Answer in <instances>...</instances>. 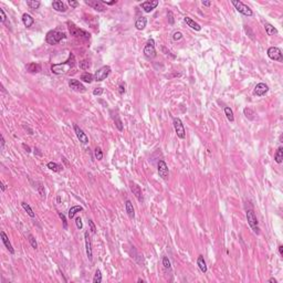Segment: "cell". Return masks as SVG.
Segmentation results:
<instances>
[{"mask_svg":"<svg viewBox=\"0 0 283 283\" xmlns=\"http://www.w3.org/2000/svg\"><path fill=\"white\" fill-rule=\"evenodd\" d=\"M101 282H102V273H101V271L97 269V270L95 271V274H94L93 283H101Z\"/></svg>","mask_w":283,"mask_h":283,"instance_id":"36","label":"cell"},{"mask_svg":"<svg viewBox=\"0 0 283 283\" xmlns=\"http://www.w3.org/2000/svg\"><path fill=\"white\" fill-rule=\"evenodd\" d=\"M0 16H1V19H0L1 23H4V22H6V19H7V16H6V13H4V9H0Z\"/></svg>","mask_w":283,"mask_h":283,"instance_id":"45","label":"cell"},{"mask_svg":"<svg viewBox=\"0 0 283 283\" xmlns=\"http://www.w3.org/2000/svg\"><path fill=\"white\" fill-rule=\"evenodd\" d=\"M111 73V68L109 65H104L97 70L95 73H94V80L96 82H101V81L105 80L107 76L110 75Z\"/></svg>","mask_w":283,"mask_h":283,"instance_id":"7","label":"cell"},{"mask_svg":"<svg viewBox=\"0 0 283 283\" xmlns=\"http://www.w3.org/2000/svg\"><path fill=\"white\" fill-rule=\"evenodd\" d=\"M39 193H40V195H41L42 197H46L44 191H43V187H42V185H41V184H40V186H39Z\"/></svg>","mask_w":283,"mask_h":283,"instance_id":"51","label":"cell"},{"mask_svg":"<svg viewBox=\"0 0 283 283\" xmlns=\"http://www.w3.org/2000/svg\"><path fill=\"white\" fill-rule=\"evenodd\" d=\"M231 4L235 6V8L237 9V11H239L240 13H242L243 16L251 17V16L253 14L252 10H251V9H250L248 6H245L243 2H241V1H238V0H232V1H231Z\"/></svg>","mask_w":283,"mask_h":283,"instance_id":"6","label":"cell"},{"mask_svg":"<svg viewBox=\"0 0 283 283\" xmlns=\"http://www.w3.org/2000/svg\"><path fill=\"white\" fill-rule=\"evenodd\" d=\"M69 4L71 6L72 8H76L79 6V2L77 1H73V0H69Z\"/></svg>","mask_w":283,"mask_h":283,"instance_id":"50","label":"cell"},{"mask_svg":"<svg viewBox=\"0 0 283 283\" xmlns=\"http://www.w3.org/2000/svg\"><path fill=\"white\" fill-rule=\"evenodd\" d=\"M22 147L25 148V151H27V152H28V153L31 152V151H30V147H29V146H27L25 144H22Z\"/></svg>","mask_w":283,"mask_h":283,"instance_id":"54","label":"cell"},{"mask_svg":"<svg viewBox=\"0 0 283 283\" xmlns=\"http://www.w3.org/2000/svg\"><path fill=\"white\" fill-rule=\"evenodd\" d=\"M28 240H29L30 245H31V247H32L33 249H37V248H38V243H37V241H35V239H34V237L32 236V235H29V236H28Z\"/></svg>","mask_w":283,"mask_h":283,"instance_id":"38","label":"cell"},{"mask_svg":"<svg viewBox=\"0 0 283 283\" xmlns=\"http://www.w3.org/2000/svg\"><path fill=\"white\" fill-rule=\"evenodd\" d=\"M125 209H126V212L128 217L131 219H134L135 218V210H134V207H133V203H131V200H126L125 203Z\"/></svg>","mask_w":283,"mask_h":283,"instance_id":"22","label":"cell"},{"mask_svg":"<svg viewBox=\"0 0 283 283\" xmlns=\"http://www.w3.org/2000/svg\"><path fill=\"white\" fill-rule=\"evenodd\" d=\"M65 38H67V35L63 32L58 31V30H51L46 35V41H47V43L51 44V46H54V44L59 43L60 41H62Z\"/></svg>","mask_w":283,"mask_h":283,"instance_id":"2","label":"cell"},{"mask_svg":"<svg viewBox=\"0 0 283 283\" xmlns=\"http://www.w3.org/2000/svg\"><path fill=\"white\" fill-rule=\"evenodd\" d=\"M268 56L271 60H274V61H278V62H282L283 61L282 52H281L279 48L276 47H270L268 49Z\"/></svg>","mask_w":283,"mask_h":283,"instance_id":"10","label":"cell"},{"mask_svg":"<svg viewBox=\"0 0 283 283\" xmlns=\"http://www.w3.org/2000/svg\"><path fill=\"white\" fill-rule=\"evenodd\" d=\"M184 20H185V22H186L187 25H188V27H190L191 29H194L195 31H200V30H201V27H200V25H199V23H197L196 21H194L191 18L185 17V18H184Z\"/></svg>","mask_w":283,"mask_h":283,"instance_id":"19","label":"cell"},{"mask_svg":"<svg viewBox=\"0 0 283 283\" xmlns=\"http://www.w3.org/2000/svg\"><path fill=\"white\" fill-rule=\"evenodd\" d=\"M156 49H155V42L153 39H149L146 43V46L144 48V55L147 58V59H154L156 58Z\"/></svg>","mask_w":283,"mask_h":283,"instance_id":"5","label":"cell"},{"mask_svg":"<svg viewBox=\"0 0 283 283\" xmlns=\"http://www.w3.org/2000/svg\"><path fill=\"white\" fill-rule=\"evenodd\" d=\"M79 65H80V69H82V70H88L90 68V62L88 60H83V61H81Z\"/></svg>","mask_w":283,"mask_h":283,"instance_id":"39","label":"cell"},{"mask_svg":"<svg viewBox=\"0 0 283 283\" xmlns=\"http://www.w3.org/2000/svg\"><path fill=\"white\" fill-rule=\"evenodd\" d=\"M163 266H165V269H170V261H169L168 257H163Z\"/></svg>","mask_w":283,"mask_h":283,"instance_id":"40","label":"cell"},{"mask_svg":"<svg viewBox=\"0 0 283 283\" xmlns=\"http://www.w3.org/2000/svg\"><path fill=\"white\" fill-rule=\"evenodd\" d=\"M224 114H226V116H227V118H228V121H230V122H235L233 112H232V110H231L230 107H228V106H226V107H224Z\"/></svg>","mask_w":283,"mask_h":283,"instance_id":"31","label":"cell"},{"mask_svg":"<svg viewBox=\"0 0 283 283\" xmlns=\"http://www.w3.org/2000/svg\"><path fill=\"white\" fill-rule=\"evenodd\" d=\"M268 91H269L268 85H266V83H262L261 82V83H258V84L255 85V88H254L253 90V94L257 95V96H263Z\"/></svg>","mask_w":283,"mask_h":283,"instance_id":"13","label":"cell"},{"mask_svg":"<svg viewBox=\"0 0 283 283\" xmlns=\"http://www.w3.org/2000/svg\"><path fill=\"white\" fill-rule=\"evenodd\" d=\"M81 80L85 82V83H91L94 80V75H92L89 72H84L82 75H81Z\"/></svg>","mask_w":283,"mask_h":283,"instance_id":"28","label":"cell"},{"mask_svg":"<svg viewBox=\"0 0 283 283\" xmlns=\"http://www.w3.org/2000/svg\"><path fill=\"white\" fill-rule=\"evenodd\" d=\"M21 206H22V208L25 209V211H27V214L31 217V218H34L35 217V214L33 212V210H32V208L30 207L29 206V203H21Z\"/></svg>","mask_w":283,"mask_h":283,"instance_id":"30","label":"cell"},{"mask_svg":"<svg viewBox=\"0 0 283 283\" xmlns=\"http://www.w3.org/2000/svg\"><path fill=\"white\" fill-rule=\"evenodd\" d=\"M84 239H85V251H86V255L90 261H92L93 259V253H92V243H91V239H90L89 232L86 231L84 233Z\"/></svg>","mask_w":283,"mask_h":283,"instance_id":"12","label":"cell"},{"mask_svg":"<svg viewBox=\"0 0 283 283\" xmlns=\"http://www.w3.org/2000/svg\"><path fill=\"white\" fill-rule=\"evenodd\" d=\"M268 282H269V283H276V282H278V281H276V280H275L274 278H270V279H269V281H268Z\"/></svg>","mask_w":283,"mask_h":283,"instance_id":"56","label":"cell"},{"mask_svg":"<svg viewBox=\"0 0 283 283\" xmlns=\"http://www.w3.org/2000/svg\"><path fill=\"white\" fill-rule=\"evenodd\" d=\"M25 69H27V71L30 72V73H38V72L41 71V65L35 63V62H31V63L25 65Z\"/></svg>","mask_w":283,"mask_h":283,"instance_id":"20","label":"cell"},{"mask_svg":"<svg viewBox=\"0 0 283 283\" xmlns=\"http://www.w3.org/2000/svg\"><path fill=\"white\" fill-rule=\"evenodd\" d=\"M74 65H75V56H74V54L70 53L69 59L67 60L65 62L53 64V65L51 67V72H52L53 74H58V75H59V74H65V73H68L69 71H71L72 69L74 68Z\"/></svg>","mask_w":283,"mask_h":283,"instance_id":"1","label":"cell"},{"mask_svg":"<svg viewBox=\"0 0 283 283\" xmlns=\"http://www.w3.org/2000/svg\"><path fill=\"white\" fill-rule=\"evenodd\" d=\"M52 7H53V9H54L55 11H59V12H65V11H67L65 4H64L62 1H60V0L53 1V2H52Z\"/></svg>","mask_w":283,"mask_h":283,"instance_id":"21","label":"cell"},{"mask_svg":"<svg viewBox=\"0 0 283 283\" xmlns=\"http://www.w3.org/2000/svg\"><path fill=\"white\" fill-rule=\"evenodd\" d=\"M83 210V208L81 207V206H73V207L69 210V218L70 219H73L74 218V216L77 214V212H80Z\"/></svg>","mask_w":283,"mask_h":283,"instance_id":"26","label":"cell"},{"mask_svg":"<svg viewBox=\"0 0 283 283\" xmlns=\"http://www.w3.org/2000/svg\"><path fill=\"white\" fill-rule=\"evenodd\" d=\"M279 253H280V255H281V257L283 255V245H280V247H279Z\"/></svg>","mask_w":283,"mask_h":283,"instance_id":"55","label":"cell"},{"mask_svg":"<svg viewBox=\"0 0 283 283\" xmlns=\"http://www.w3.org/2000/svg\"><path fill=\"white\" fill-rule=\"evenodd\" d=\"M75 224H76V228H77V229H82V228H83V224H82V220H81L80 217L75 218Z\"/></svg>","mask_w":283,"mask_h":283,"instance_id":"44","label":"cell"},{"mask_svg":"<svg viewBox=\"0 0 283 283\" xmlns=\"http://www.w3.org/2000/svg\"><path fill=\"white\" fill-rule=\"evenodd\" d=\"M117 2L116 0H113V1H106V0H102V4H107V6H113Z\"/></svg>","mask_w":283,"mask_h":283,"instance_id":"49","label":"cell"},{"mask_svg":"<svg viewBox=\"0 0 283 283\" xmlns=\"http://www.w3.org/2000/svg\"><path fill=\"white\" fill-rule=\"evenodd\" d=\"M247 220H248V224L251 227V229L254 231V233L259 235L260 233V229L258 227V219H257V216H255V214H254L252 209L247 210Z\"/></svg>","mask_w":283,"mask_h":283,"instance_id":"4","label":"cell"},{"mask_svg":"<svg viewBox=\"0 0 283 283\" xmlns=\"http://www.w3.org/2000/svg\"><path fill=\"white\" fill-rule=\"evenodd\" d=\"M59 217L61 218L62 222H63V228L64 229H68V224H67V218H65V216H64L62 212H59Z\"/></svg>","mask_w":283,"mask_h":283,"instance_id":"43","label":"cell"},{"mask_svg":"<svg viewBox=\"0 0 283 283\" xmlns=\"http://www.w3.org/2000/svg\"><path fill=\"white\" fill-rule=\"evenodd\" d=\"M118 92H119V94L125 93V85L123 84V83H121V84L118 85Z\"/></svg>","mask_w":283,"mask_h":283,"instance_id":"48","label":"cell"},{"mask_svg":"<svg viewBox=\"0 0 283 283\" xmlns=\"http://www.w3.org/2000/svg\"><path fill=\"white\" fill-rule=\"evenodd\" d=\"M1 238H2V243H4V247L7 248V250H8L11 254H14V250H13L12 245H11L10 241H9V238L7 237V235H6L4 231H1Z\"/></svg>","mask_w":283,"mask_h":283,"instance_id":"18","label":"cell"},{"mask_svg":"<svg viewBox=\"0 0 283 283\" xmlns=\"http://www.w3.org/2000/svg\"><path fill=\"white\" fill-rule=\"evenodd\" d=\"M94 155H95V158H96L97 161H101L102 158H103V152H102L101 148L100 147L95 148V151H94Z\"/></svg>","mask_w":283,"mask_h":283,"instance_id":"37","label":"cell"},{"mask_svg":"<svg viewBox=\"0 0 283 283\" xmlns=\"http://www.w3.org/2000/svg\"><path fill=\"white\" fill-rule=\"evenodd\" d=\"M89 224H90V228H91V231L92 233H96V228H95V224L92 220H89Z\"/></svg>","mask_w":283,"mask_h":283,"instance_id":"46","label":"cell"},{"mask_svg":"<svg viewBox=\"0 0 283 283\" xmlns=\"http://www.w3.org/2000/svg\"><path fill=\"white\" fill-rule=\"evenodd\" d=\"M85 4H89L90 7H92L93 9H95L98 12H103L105 11V7L104 4H102V1H97V0H85Z\"/></svg>","mask_w":283,"mask_h":283,"instance_id":"15","label":"cell"},{"mask_svg":"<svg viewBox=\"0 0 283 283\" xmlns=\"http://www.w3.org/2000/svg\"><path fill=\"white\" fill-rule=\"evenodd\" d=\"M174 128H175V132H176V134H177L178 138H180V140H184L185 137H186V131H185V127H184V124H182V122L179 119V118H174Z\"/></svg>","mask_w":283,"mask_h":283,"instance_id":"8","label":"cell"},{"mask_svg":"<svg viewBox=\"0 0 283 283\" xmlns=\"http://www.w3.org/2000/svg\"><path fill=\"white\" fill-rule=\"evenodd\" d=\"M173 39L175 40V41H179V40H182V33L180 32V31H176V32H174Z\"/></svg>","mask_w":283,"mask_h":283,"instance_id":"41","label":"cell"},{"mask_svg":"<svg viewBox=\"0 0 283 283\" xmlns=\"http://www.w3.org/2000/svg\"><path fill=\"white\" fill-rule=\"evenodd\" d=\"M4 136L1 135V149H4Z\"/></svg>","mask_w":283,"mask_h":283,"instance_id":"53","label":"cell"},{"mask_svg":"<svg viewBox=\"0 0 283 283\" xmlns=\"http://www.w3.org/2000/svg\"><path fill=\"white\" fill-rule=\"evenodd\" d=\"M27 4L29 6L30 9H38L40 7V2L39 1H35V0H28L27 1Z\"/></svg>","mask_w":283,"mask_h":283,"instance_id":"35","label":"cell"},{"mask_svg":"<svg viewBox=\"0 0 283 283\" xmlns=\"http://www.w3.org/2000/svg\"><path fill=\"white\" fill-rule=\"evenodd\" d=\"M47 167L49 169H51V170H53V172H60V170L62 169V167H61L59 164L54 163V161H50V163H48Z\"/></svg>","mask_w":283,"mask_h":283,"instance_id":"32","label":"cell"},{"mask_svg":"<svg viewBox=\"0 0 283 283\" xmlns=\"http://www.w3.org/2000/svg\"><path fill=\"white\" fill-rule=\"evenodd\" d=\"M69 31L71 35H73L74 38L77 39H84V40H89L91 38V34L89 32H86L85 30H82L80 28H77L74 25H69Z\"/></svg>","mask_w":283,"mask_h":283,"instance_id":"3","label":"cell"},{"mask_svg":"<svg viewBox=\"0 0 283 283\" xmlns=\"http://www.w3.org/2000/svg\"><path fill=\"white\" fill-rule=\"evenodd\" d=\"M158 6V0H152V1H145L140 4V7L144 9L145 12H151Z\"/></svg>","mask_w":283,"mask_h":283,"instance_id":"16","label":"cell"},{"mask_svg":"<svg viewBox=\"0 0 283 283\" xmlns=\"http://www.w3.org/2000/svg\"><path fill=\"white\" fill-rule=\"evenodd\" d=\"M157 169H158L159 177H161V179H164L165 182H167L169 178V169L167 164L164 161H159L158 164H157Z\"/></svg>","mask_w":283,"mask_h":283,"instance_id":"9","label":"cell"},{"mask_svg":"<svg viewBox=\"0 0 283 283\" xmlns=\"http://www.w3.org/2000/svg\"><path fill=\"white\" fill-rule=\"evenodd\" d=\"M243 114L245 115V117L248 118V119H250V121H252V119H254V112L251 109H249V107H245V110H243Z\"/></svg>","mask_w":283,"mask_h":283,"instance_id":"33","label":"cell"},{"mask_svg":"<svg viewBox=\"0 0 283 283\" xmlns=\"http://www.w3.org/2000/svg\"><path fill=\"white\" fill-rule=\"evenodd\" d=\"M69 86H70L73 91H75V92H80V93H84L85 91H86L84 85L82 84L80 81L74 80V79H73V80H70V82H69Z\"/></svg>","mask_w":283,"mask_h":283,"instance_id":"11","label":"cell"},{"mask_svg":"<svg viewBox=\"0 0 283 283\" xmlns=\"http://www.w3.org/2000/svg\"><path fill=\"white\" fill-rule=\"evenodd\" d=\"M197 266H198V268L200 269V271L203 272V273H207V264H206V261H205V259H203V257L200 254L198 257V259H197Z\"/></svg>","mask_w":283,"mask_h":283,"instance_id":"23","label":"cell"},{"mask_svg":"<svg viewBox=\"0 0 283 283\" xmlns=\"http://www.w3.org/2000/svg\"><path fill=\"white\" fill-rule=\"evenodd\" d=\"M114 123H115V126L117 127V130L118 131H121L122 132L123 131V123H122V121H121V118H119V116H118L117 114H115V116L114 117Z\"/></svg>","mask_w":283,"mask_h":283,"instance_id":"34","label":"cell"},{"mask_svg":"<svg viewBox=\"0 0 283 283\" xmlns=\"http://www.w3.org/2000/svg\"><path fill=\"white\" fill-rule=\"evenodd\" d=\"M22 22L27 28H30L34 23V19L30 16L29 13H23L22 14Z\"/></svg>","mask_w":283,"mask_h":283,"instance_id":"24","label":"cell"},{"mask_svg":"<svg viewBox=\"0 0 283 283\" xmlns=\"http://www.w3.org/2000/svg\"><path fill=\"white\" fill-rule=\"evenodd\" d=\"M4 190H6V186H4V184H1V191H2V193H4Z\"/></svg>","mask_w":283,"mask_h":283,"instance_id":"57","label":"cell"},{"mask_svg":"<svg viewBox=\"0 0 283 283\" xmlns=\"http://www.w3.org/2000/svg\"><path fill=\"white\" fill-rule=\"evenodd\" d=\"M103 92H104V89H103V88H96V89L93 90V95L100 96V95L103 94Z\"/></svg>","mask_w":283,"mask_h":283,"instance_id":"42","label":"cell"},{"mask_svg":"<svg viewBox=\"0 0 283 283\" xmlns=\"http://www.w3.org/2000/svg\"><path fill=\"white\" fill-rule=\"evenodd\" d=\"M74 132H75L76 137L79 138V140H80L81 143L82 144L89 143V137L86 136V134H85L84 132L82 131L80 127H79V125H76V124H74Z\"/></svg>","mask_w":283,"mask_h":283,"instance_id":"14","label":"cell"},{"mask_svg":"<svg viewBox=\"0 0 283 283\" xmlns=\"http://www.w3.org/2000/svg\"><path fill=\"white\" fill-rule=\"evenodd\" d=\"M167 16H168V19H169V23H170V25H174V13L172 12V11H168Z\"/></svg>","mask_w":283,"mask_h":283,"instance_id":"47","label":"cell"},{"mask_svg":"<svg viewBox=\"0 0 283 283\" xmlns=\"http://www.w3.org/2000/svg\"><path fill=\"white\" fill-rule=\"evenodd\" d=\"M137 281H138V282H142V283L144 282V280H143V279H138V280H137Z\"/></svg>","mask_w":283,"mask_h":283,"instance_id":"58","label":"cell"},{"mask_svg":"<svg viewBox=\"0 0 283 283\" xmlns=\"http://www.w3.org/2000/svg\"><path fill=\"white\" fill-rule=\"evenodd\" d=\"M201 4H203V6H206V7H210V6H211V1H205V0H203Z\"/></svg>","mask_w":283,"mask_h":283,"instance_id":"52","label":"cell"},{"mask_svg":"<svg viewBox=\"0 0 283 283\" xmlns=\"http://www.w3.org/2000/svg\"><path fill=\"white\" fill-rule=\"evenodd\" d=\"M264 28H266V33L269 34V35H273V34L278 33V30L275 29L272 25H270V23H266V25H264Z\"/></svg>","mask_w":283,"mask_h":283,"instance_id":"29","label":"cell"},{"mask_svg":"<svg viewBox=\"0 0 283 283\" xmlns=\"http://www.w3.org/2000/svg\"><path fill=\"white\" fill-rule=\"evenodd\" d=\"M147 25V18L146 17H140L135 22V27L137 30H144Z\"/></svg>","mask_w":283,"mask_h":283,"instance_id":"25","label":"cell"},{"mask_svg":"<svg viewBox=\"0 0 283 283\" xmlns=\"http://www.w3.org/2000/svg\"><path fill=\"white\" fill-rule=\"evenodd\" d=\"M274 161H276L278 164H281L283 161V148L282 147L278 148V151H276V153H275V155H274Z\"/></svg>","mask_w":283,"mask_h":283,"instance_id":"27","label":"cell"},{"mask_svg":"<svg viewBox=\"0 0 283 283\" xmlns=\"http://www.w3.org/2000/svg\"><path fill=\"white\" fill-rule=\"evenodd\" d=\"M131 190H132V193H133V195L137 198V200L140 201V203H143L144 199H143V195H142V189H140V187L138 186L137 184L131 182Z\"/></svg>","mask_w":283,"mask_h":283,"instance_id":"17","label":"cell"}]
</instances>
